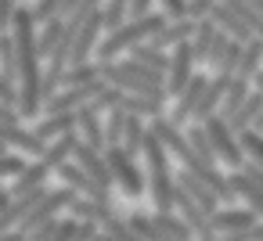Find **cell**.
<instances>
[{"mask_svg": "<svg viewBox=\"0 0 263 241\" xmlns=\"http://www.w3.org/2000/svg\"><path fill=\"white\" fill-rule=\"evenodd\" d=\"M148 126H152V133H155V137L166 144V151H170V155L180 162V169H191V173H195L198 180H205V184H209V187H213V191H216L223 202H231V198H234L227 173H220L216 166H209V162L198 155V148L191 144L187 130H180V126L170 119V112H166V115H159V119H152Z\"/></svg>", "mask_w": 263, "mask_h": 241, "instance_id": "cell-1", "label": "cell"}, {"mask_svg": "<svg viewBox=\"0 0 263 241\" xmlns=\"http://www.w3.org/2000/svg\"><path fill=\"white\" fill-rule=\"evenodd\" d=\"M101 76L105 83L126 90V94H141V97H152V101H170V87H166V72H155L148 65H141L137 58H126V62H101Z\"/></svg>", "mask_w": 263, "mask_h": 241, "instance_id": "cell-2", "label": "cell"}, {"mask_svg": "<svg viewBox=\"0 0 263 241\" xmlns=\"http://www.w3.org/2000/svg\"><path fill=\"white\" fill-rule=\"evenodd\" d=\"M144 169H148V194L155 202V212H177V173H170V151L152 133L144 137Z\"/></svg>", "mask_w": 263, "mask_h": 241, "instance_id": "cell-3", "label": "cell"}, {"mask_svg": "<svg viewBox=\"0 0 263 241\" xmlns=\"http://www.w3.org/2000/svg\"><path fill=\"white\" fill-rule=\"evenodd\" d=\"M166 22H170L166 11H152V15H144V18H130V22H123L116 33H108V36L98 44V62H116L119 54H130L137 44H148Z\"/></svg>", "mask_w": 263, "mask_h": 241, "instance_id": "cell-4", "label": "cell"}, {"mask_svg": "<svg viewBox=\"0 0 263 241\" xmlns=\"http://www.w3.org/2000/svg\"><path fill=\"white\" fill-rule=\"evenodd\" d=\"M105 155H108V166H112L116 187H119L126 198H141V194H144V187H148V176L141 173L137 155H134V151H126L123 144H108V148H105Z\"/></svg>", "mask_w": 263, "mask_h": 241, "instance_id": "cell-5", "label": "cell"}, {"mask_svg": "<svg viewBox=\"0 0 263 241\" xmlns=\"http://www.w3.org/2000/svg\"><path fill=\"white\" fill-rule=\"evenodd\" d=\"M202 126H205V133H209V144H213L216 158H220L223 166H231V169H241V166H245V148H241V137L231 130V123H227L223 115H209Z\"/></svg>", "mask_w": 263, "mask_h": 241, "instance_id": "cell-6", "label": "cell"}, {"mask_svg": "<svg viewBox=\"0 0 263 241\" xmlns=\"http://www.w3.org/2000/svg\"><path fill=\"white\" fill-rule=\"evenodd\" d=\"M195 65H198V58H195V51H191V44L184 40V44H177L173 51H170V69H166V87H170V94L177 97L191 79H195Z\"/></svg>", "mask_w": 263, "mask_h": 241, "instance_id": "cell-7", "label": "cell"}, {"mask_svg": "<svg viewBox=\"0 0 263 241\" xmlns=\"http://www.w3.org/2000/svg\"><path fill=\"white\" fill-rule=\"evenodd\" d=\"M108 83L105 79H98V83H87V87H65V90H58L51 101H47V115H58V112H80L83 105H90L101 90H105Z\"/></svg>", "mask_w": 263, "mask_h": 241, "instance_id": "cell-8", "label": "cell"}, {"mask_svg": "<svg viewBox=\"0 0 263 241\" xmlns=\"http://www.w3.org/2000/svg\"><path fill=\"white\" fill-rule=\"evenodd\" d=\"M58 173V180L65 184V187H72L76 194H87V198H101V202H112V191L108 187H101L83 166H76V162H65V166H58L54 169Z\"/></svg>", "mask_w": 263, "mask_h": 241, "instance_id": "cell-9", "label": "cell"}, {"mask_svg": "<svg viewBox=\"0 0 263 241\" xmlns=\"http://www.w3.org/2000/svg\"><path fill=\"white\" fill-rule=\"evenodd\" d=\"M101 29H105V11L98 8V11H90V18L80 26L69 65H83V62H90V54H98V33H101Z\"/></svg>", "mask_w": 263, "mask_h": 241, "instance_id": "cell-10", "label": "cell"}, {"mask_svg": "<svg viewBox=\"0 0 263 241\" xmlns=\"http://www.w3.org/2000/svg\"><path fill=\"white\" fill-rule=\"evenodd\" d=\"M205 87H209V79L195 72V79H191V83H187V87L173 97V112H170V119H173L177 126H184L187 119H195V112H198V101H202Z\"/></svg>", "mask_w": 263, "mask_h": 241, "instance_id": "cell-11", "label": "cell"}, {"mask_svg": "<svg viewBox=\"0 0 263 241\" xmlns=\"http://www.w3.org/2000/svg\"><path fill=\"white\" fill-rule=\"evenodd\" d=\"M54 169L47 166V162H33L18 180H8V187H4V194H0V198H4V202H11V198H22V194H29V191H36V187H44L47 184V176H51Z\"/></svg>", "mask_w": 263, "mask_h": 241, "instance_id": "cell-12", "label": "cell"}, {"mask_svg": "<svg viewBox=\"0 0 263 241\" xmlns=\"http://www.w3.org/2000/svg\"><path fill=\"white\" fill-rule=\"evenodd\" d=\"M76 119H80V126H76V133L90 144V148H108V137H105V123H101V108L90 101V105H83L80 112H76Z\"/></svg>", "mask_w": 263, "mask_h": 241, "instance_id": "cell-13", "label": "cell"}, {"mask_svg": "<svg viewBox=\"0 0 263 241\" xmlns=\"http://www.w3.org/2000/svg\"><path fill=\"white\" fill-rule=\"evenodd\" d=\"M0 137H4V148L22 151V155H29V158H44V151H47V140H44L36 130H26V126L0 130Z\"/></svg>", "mask_w": 263, "mask_h": 241, "instance_id": "cell-14", "label": "cell"}, {"mask_svg": "<svg viewBox=\"0 0 263 241\" xmlns=\"http://www.w3.org/2000/svg\"><path fill=\"white\" fill-rule=\"evenodd\" d=\"M69 216H76V219H83V223H98V227H105V223L116 216V209H112V202L76 194V202L69 205Z\"/></svg>", "mask_w": 263, "mask_h": 241, "instance_id": "cell-15", "label": "cell"}, {"mask_svg": "<svg viewBox=\"0 0 263 241\" xmlns=\"http://www.w3.org/2000/svg\"><path fill=\"white\" fill-rule=\"evenodd\" d=\"M195 26H198V18H170V22L152 36V44L162 47V51H173L177 44H184V40L195 36Z\"/></svg>", "mask_w": 263, "mask_h": 241, "instance_id": "cell-16", "label": "cell"}, {"mask_svg": "<svg viewBox=\"0 0 263 241\" xmlns=\"http://www.w3.org/2000/svg\"><path fill=\"white\" fill-rule=\"evenodd\" d=\"M209 18H213V22H216L227 36H234L238 44H249V40L256 36V33H252V29H249V26H245V22H241V18H238L227 4H223V0H216V8L209 11Z\"/></svg>", "mask_w": 263, "mask_h": 241, "instance_id": "cell-17", "label": "cell"}, {"mask_svg": "<svg viewBox=\"0 0 263 241\" xmlns=\"http://www.w3.org/2000/svg\"><path fill=\"white\" fill-rule=\"evenodd\" d=\"M227 180H231V191H234V198H241L256 216H263V187L259 184H252L241 169H231L227 173Z\"/></svg>", "mask_w": 263, "mask_h": 241, "instance_id": "cell-18", "label": "cell"}, {"mask_svg": "<svg viewBox=\"0 0 263 241\" xmlns=\"http://www.w3.org/2000/svg\"><path fill=\"white\" fill-rule=\"evenodd\" d=\"M80 126V119H76V112H58V115H44L33 130L51 144V140H58V137H65V133H72Z\"/></svg>", "mask_w": 263, "mask_h": 241, "instance_id": "cell-19", "label": "cell"}, {"mask_svg": "<svg viewBox=\"0 0 263 241\" xmlns=\"http://www.w3.org/2000/svg\"><path fill=\"white\" fill-rule=\"evenodd\" d=\"M256 219H263V216H256L249 205H241V209H216L213 212V227L220 230V234H227V230H241V227H252Z\"/></svg>", "mask_w": 263, "mask_h": 241, "instance_id": "cell-20", "label": "cell"}, {"mask_svg": "<svg viewBox=\"0 0 263 241\" xmlns=\"http://www.w3.org/2000/svg\"><path fill=\"white\" fill-rule=\"evenodd\" d=\"M80 140H83V137H80L76 130H72V133H65V137H58V140H51L40 162H47L51 169H58V166H65V162H72V155H76Z\"/></svg>", "mask_w": 263, "mask_h": 241, "instance_id": "cell-21", "label": "cell"}, {"mask_svg": "<svg viewBox=\"0 0 263 241\" xmlns=\"http://www.w3.org/2000/svg\"><path fill=\"white\" fill-rule=\"evenodd\" d=\"M259 112H263V94L252 87V94L245 97V105H241V108H238L227 123H231V130H234V133H241V130H252V126H256Z\"/></svg>", "mask_w": 263, "mask_h": 241, "instance_id": "cell-22", "label": "cell"}, {"mask_svg": "<svg viewBox=\"0 0 263 241\" xmlns=\"http://www.w3.org/2000/svg\"><path fill=\"white\" fill-rule=\"evenodd\" d=\"M216 33H220V26H216L213 18H198V26H195V36L187 40V44H191V51H195V58H198L202 65H205V58H209V47H213Z\"/></svg>", "mask_w": 263, "mask_h": 241, "instance_id": "cell-23", "label": "cell"}, {"mask_svg": "<svg viewBox=\"0 0 263 241\" xmlns=\"http://www.w3.org/2000/svg\"><path fill=\"white\" fill-rule=\"evenodd\" d=\"M0 79L18 83V47H15V36L11 33L0 36Z\"/></svg>", "mask_w": 263, "mask_h": 241, "instance_id": "cell-24", "label": "cell"}, {"mask_svg": "<svg viewBox=\"0 0 263 241\" xmlns=\"http://www.w3.org/2000/svg\"><path fill=\"white\" fill-rule=\"evenodd\" d=\"M98 79H105V76H101V62L69 65V69H65V79H62V90H65V87H87V83H98Z\"/></svg>", "mask_w": 263, "mask_h": 241, "instance_id": "cell-25", "label": "cell"}, {"mask_svg": "<svg viewBox=\"0 0 263 241\" xmlns=\"http://www.w3.org/2000/svg\"><path fill=\"white\" fill-rule=\"evenodd\" d=\"M130 58H137L141 65H148V69H155V72H166V69H170V51L155 47L152 40H148V44H137V47L130 51Z\"/></svg>", "mask_w": 263, "mask_h": 241, "instance_id": "cell-26", "label": "cell"}, {"mask_svg": "<svg viewBox=\"0 0 263 241\" xmlns=\"http://www.w3.org/2000/svg\"><path fill=\"white\" fill-rule=\"evenodd\" d=\"M252 94V79H241V76H234V83H231V90H227V97H223V105H220V112L216 115H223V119H231L241 105H245V97Z\"/></svg>", "mask_w": 263, "mask_h": 241, "instance_id": "cell-27", "label": "cell"}, {"mask_svg": "<svg viewBox=\"0 0 263 241\" xmlns=\"http://www.w3.org/2000/svg\"><path fill=\"white\" fill-rule=\"evenodd\" d=\"M259 62H263V40H259V36H252V40L241 47V62H238V72H234V76L252 79V76L259 72Z\"/></svg>", "mask_w": 263, "mask_h": 241, "instance_id": "cell-28", "label": "cell"}, {"mask_svg": "<svg viewBox=\"0 0 263 241\" xmlns=\"http://www.w3.org/2000/svg\"><path fill=\"white\" fill-rule=\"evenodd\" d=\"M62 36H65V18H62V15H54L51 22H44V26H40V54H44V58H51V54H54V47L62 44Z\"/></svg>", "mask_w": 263, "mask_h": 241, "instance_id": "cell-29", "label": "cell"}, {"mask_svg": "<svg viewBox=\"0 0 263 241\" xmlns=\"http://www.w3.org/2000/svg\"><path fill=\"white\" fill-rule=\"evenodd\" d=\"M144 137H148L144 115H134V112H130L126 133H123V148H126V151H134V155H144Z\"/></svg>", "mask_w": 263, "mask_h": 241, "instance_id": "cell-30", "label": "cell"}, {"mask_svg": "<svg viewBox=\"0 0 263 241\" xmlns=\"http://www.w3.org/2000/svg\"><path fill=\"white\" fill-rule=\"evenodd\" d=\"M101 11H105V29L116 33L123 22H130V0H105Z\"/></svg>", "mask_w": 263, "mask_h": 241, "instance_id": "cell-31", "label": "cell"}, {"mask_svg": "<svg viewBox=\"0 0 263 241\" xmlns=\"http://www.w3.org/2000/svg\"><path fill=\"white\" fill-rule=\"evenodd\" d=\"M126 123H130V112H126V108H112V112H108V123H105V137H108V144H123Z\"/></svg>", "mask_w": 263, "mask_h": 241, "instance_id": "cell-32", "label": "cell"}, {"mask_svg": "<svg viewBox=\"0 0 263 241\" xmlns=\"http://www.w3.org/2000/svg\"><path fill=\"white\" fill-rule=\"evenodd\" d=\"M29 169V162H26V155L22 151H4V158H0V176H4V180H18L22 173Z\"/></svg>", "mask_w": 263, "mask_h": 241, "instance_id": "cell-33", "label": "cell"}, {"mask_svg": "<svg viewBox=\"0 0 263 241\" xmlns=\"http://www.w3.org/2000/svg\"><path fill=\"white\" fill-rule=\"evenodd\" d=\"M187 137H191V144L198 148V155H202L209 166H220V158H216V151H213V144H209V133H205V126H202V123H195V126L187 130Z\"/></svg>", "mask_w": 263, "mask_h": 241, "instance_id": "cell-34", "label": "cell"}, {"mask_svg": "<svg viewBox=\"0 0 263 241\" xmlns=\"http://www.w3.org/2000/svg\"><path fill=\"white\" fill-rule=\"evenodd\" d=\"M241 148H245V162H256L263 166V133L259 130H241Z\"/></svg>", "mask_w": 263, "mask_h": 241, "instance_id": "cell-35", "label": "cell"}, {"mask_svg": "<svg viewBox=\"0 0 263 241\" xmlns=\"http://www.w3.org/2000/svg\"><path fill=\"white\" fill-rule=\"evenodd\" d=\"M105 230H108L116 241H144V237L137 234V227H134L130 219H119V216H112V219L105 223Z\"/></svg>", "mask_w": 263, "mask_h": 241, "instance_id": "cell-36", "label": "cell"}, {"mask_svg": "<svg viewBox=\"0 0 263 241\" xmlns=\"http://www.w3.org/2000/svg\"><path fill=\"white\" fill-rule=\"evenodd\" d=\"M62 79H65V69H58V65H47L44 69V101H51L62 90Z\"/></svg>", "mask_w": 263, "mask_h": 241, "instance_id": "cell-37", "label": "cell"}, {"mask_svg": "<svg viewBox=\"0 0 263 241\" xmlns=\"http://www.w3.org/2000/svg\"><path fill=\"white\" fill-rule=\"evenodd\" d=\"M220 241H263V219H256L252 227H241V230H227V234H220Z\"/></svg>", "mask_w": 263, "mask_h": 241, "instance_id": "cell-38", "label": "cell"}, {"mask_svg": "<svg viewBox=\"0 0 263 241\" xmlns=\"http://www.w3.org/2000/svg\"><path fill=\"white\" fill-rule=\"evenodd\" d=\"M62 4H65V0H36V4H33V11H36V22L44 26V22H51L54 15H62Z\"/></svg>", "mask_w": 263, "mask_h": 241, "instance_id": "cell-39", "label": "cell"}, {"mask_svg": "<svg viewBox=\"0 0 263 241\" xmlns=\"http://www.w3.org/2000/svg\"><path fill=\"white\" fill-rule=\"evenodd\" d=\"M159 4H162V11H166L170 18H191V15H187L191 0H159Z\"/></svg>", "mask_w": 263, "mask_h": 241, "instance_id": "cell-40", "label": "cell"}, {"mask_svg": "<svg viewBox=\"0 0 263 241\" xmlns=\"http://www.w3.org/2000/svg\"><path fill=\"white\" fill-rule=\"evenodd\" d=\"M62 230V219H51V223H44V227H36V230H29V241H54V234Z\"/></svg>", "mask_w": 263, "mask_h": 241, "instance_id": "cell-41", "label": "cell"}, {"mask_svg": "<svg viewBox=\"0 0 263 241\" xmlns=\"http://www.w3.org/2000/svg\"><path fill=\"white\" fill-rule=\"evenodd\" d=\"M0 105H8V108H18V83H8V79H0Z\"/></svg>", "mask_w": 263, "mask_h": 241, "instance_id": "cell-42", "label": "cell"}, {"mask_svg": "<svg viewBox=\"0 0 263 241\" xmlns=\"http://www.w3.org/2000/svg\"><path fill=\"white\" fill-rule=\"evenodd\" d=\"M15 126H22V112L0 105V130H15Z\"/></svg>", "mask_w": 263, "mask_h": 241, "instance_id": "cell-43", "label": "cell"}, {"mask_svg": "<svg viewBox=\"0 0 263 241\" xmlns=\"http://www.w3.org/2000/svg\"><path fill=\"white\" fill-rule=\"evenodd\" d=\"M15 15H18L15 0H0V29H11L15 26Z\"/></svg>", "mask_w": 263, "mask_h": 241, "instance_id": "cell-44", "label": "cell"}, {"mask_svg": "<svg viewBox=\"0 0 263 241\" xmlns=\"http://www.w3.org/2000/svg\"><path fill=\"white\" fill-rule=\"evenodd\" d=\"M216 8V0H191V8H187V15L191 18H209V11Z\"/></svg>", "mask_w": 263, "mask_h": 241, "instance_id": "cell-45", "label": "cell"}, {"mask_svg": "<svg viewBox=\"0 0 263 241\" xmlns=\"http://www.w3.org/2000/svg\"><path fill=\"white\" fill-rule=\"evenodd\" d=\"M152 4H155V0H130V18H144V15H152Z\"/></svg>", "mask_w": 263, "mask_h": 241, "instance_id": "cell-46", "label": "cell"}, {"mask_svg": "<svg viewBox=\"0 0 263 241\" xmlns=\"http://www.w3.org/2000/svg\"><path fill=\"white\" fill-rule=\"evenodd\" d=\"M0 241H29V234L22 227H11V230H0Z\"/></svg>", "mask_w": 263, "mask_h": 241, "instance_id": "cell-47", "label": "cell"}, {"mask_svg": "<svg viewBox=\"0 0 263 241\" xmlns=\"http://www.w3.org/2000/svg\"><path fill=\"white\" fill-rule=\"evenodd\" d=\"M252 83H256V90H259V94H263V69H259V72H256V76H252Z\"/></svg>", "mask_w": 263, "mask_h": 241, "instance_id": "cell-48", "label": "cell"}, {"mask_svg": "<svg viewBox=\"0 0 263 241\" xmlns=\"http://www.w3.org/2000/svg\"><path fill=\"white\" fill-rule=\"evenodd\" d=\"M94 241H116V237H112L108 230H98V237H94Z\"/></svg>", "mask_w": 263, "mask_h": 241, "instance_id": "cell-49", "label": "cell"}, {"mask_svg": "<svg viewBox=\"0 0 263 241\" xmlns=\"http://www.w3.org/2000/svg\"><path fill=\"white\" fill-rule=\"evenodd\" d=\"M252 130H259V133H263V112H259V119H256V126H252Z\"/></svg>", "mask_w": 263, "mask_h": 241, "instance_id": "cell-50", "label": "cell"}]
</instances>
